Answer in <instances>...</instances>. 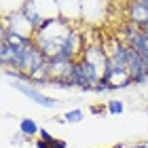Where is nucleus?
<instances>
[{
	"label": "nucleus",
	"mask_w": 148,
	"mask_h": 148,
	"mask_svg": "<svg viewBox=\"0 0 148 148\" xmlns=\"http://www.w3.org/2000/svg\"><path fill=\"white\" fill-rule=\"evenodd\" d=\"M129 17H131V23H136L140 28V25L148 19V9L144 4H140V2H133L131 4V11H129Z\"/></svg>",
	"instance_id": "obj_2"
},
{
	"label": "nucleus",
	"mask_w": 148,
	"mask_h": 148,
	"mask_svg": "<svg viewBox=\"0 0 148 148\" xmlns=\"http://www.w3.org/2000/svg\"><path fill=\"white\" fill-rule=\"evenodd\" d=\"M11 80H13V87H15L19 93L28 95L32 102H36V104H40V106H45V108H53V106L57 104V99H55V97L45 95L42 91H38L36 87H32L30 83H23V80H17V78H11Z\"/></svg>",
	"instance_id": "obj_1"
},
{
	"label": "nucleus",
	"mask_w": 148,
	"mask_h": 148,
	"mask_svg": "<svg viewBox=\"0 0 148 148\" xmlns=\"http://www.w3.org/2000/svg\"><path fill=\"white\" fill-rule=\"evenodd\" d=\"M83 119H85V110L74 108V110L64 112V116H59V119H55V121H57V123H80Z\"/></svg>",
	"instance_id": "obj_4"
},
{
	"label": "nucleus",
	"mask_w": 148,
	"mask_h": 148,
	"mask_svg": "<svg viewBox=\"0 0 148 148\" xmlns=\"http://www.w3.org/2000/svg\"><path fill=\"white\" fill-rule=\"evenodd\" d=\"M106 110H108L110 114H121V112L125 110V106H123V102H121V99H112V102H108Z\"/></svg>",
	"instance_id": "obj_5"
},
{
	"label": "nucleus",
	"mask_w": 148,
	"mask_h": 148,
	"mask_svg": "<svg viewBox=\"0 0 148 148\" xmlns=\"http://www.w3.org/2000/svg\"><path fill=\"white\" fill-rule=\"evenodd\" d=\"M131 148H148V144H133Z\"/></svg>",
	"instance_id": "obj_8"
},
{
	"label": "nucleus",
	"mask_w": 148,
	"mask_h": 148,
	"mask_svg": "<svg viewBox=\"0 0 148 148\" xmlns=\"http://www.w3.org/2000/svg\"><path fill=\"white\" fill-rule=\"evenodd\" d=\"M34 146H36V148H51L49 144L45 142V140H36V142H34Z\"/></svg>",
	"instance_id": "obj_7"
},
{
	"label": "nucleus",
	"mask_w": 148,
	"mask_h": 148,
	"mask_svg": "<svg viewBox=\"0 0 148 148\" xmlns=\"http://www.w3.org/2000/svg\"><path fill=\"white\" fill-rule=\"evenodd\" d=\"M38 136H40V140H45V142H49V140L53 138L51 133H49V131L45 129V127H40V133H38Z\"/></svg>",
	"instance_id": "obj_6"
},
{
	"label": "nucleus",
	"mask_w": 148,
	"mask_h": 148,
	"mask_svg": "<svg viewBox=\"0 0 148 148\" xmlns=\"http://www.w3.org/2000/svg\"><path fill=\"white\" fill-rule=\"evenodd\" d=\"M19 133H21V136L34 138L36 133H40V127L36 125L34 119H21V121H19Z\"/></svg>",
	"instance_id": "obj_3"
},
{
	"label": "nucleus",
	"mask_w": 148,
	"mask_h": 148,
	"mask_svg": "<svg viewBox=\"0 0 148 148\" xmlns=\"http://www.w3.org/2000/svg\"><path fill=\"white\" fill-rule=\"evenodd\" d=\"M110 148H123V144H116V146H110Z\"/></svg>",
	"instance_id": "obj_9"
},
{
	"label": "nucleus",
	"mask_w": 148,
	"mask_h": 148,
	"mask_svg": "<svg viewBox=\"0 0 148 148\" xmlns=\"http://www.w3.org/2000/svg\"><path fill=\"white\" fill-rule=\"evenodd\" d=\"M133 2H140V4H142V2H146V0H133Z\"/></svg>",
	"instance_id": "obj_10"
}]
</instances>
